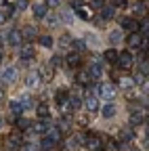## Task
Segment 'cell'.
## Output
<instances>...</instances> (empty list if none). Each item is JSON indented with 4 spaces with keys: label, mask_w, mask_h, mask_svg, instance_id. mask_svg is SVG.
<instances>
[{
    "label": "cell",
    "mask_w": 149,
    "mask_h": 151,
    "mask_svg": "<svg viewBox=\"0 0 149 151\" xmlns=\"http://www.w3.org/2000/svg\"><path fill=\"white\" fill-rule=\"evenodd\" d=\"M118 67H122V69H130L132 67V63H135V59H132V55H130V50H124V52H120L118 55Z\"/></svg>",
    "instance_id": "cell-1"
},
{
    "label": "cell",
    "mask_w": 149,
    "mask_h": 151,
    "mask_svg": "<svg viewBox=\"0 0 149 151\" xmlns=\"http://www.w3.org/2000/svg\"><path fill=\"white\" fill-rule=\"evenodd\" d=\"M6 42H9V46H21V44H23V34H21V29H11V32L6 34Z\"/></svg>",
    "instance_id": "cell-2"
},
{
    "label": "cell",
    "mask_w": 149,
    "mask_h": 151,
    "mask_svg": "<svg viewBox=\"0 0 149 151\" xmlns=\"http://www.w3.org/2000/svg\"><path fill=\"white\" fill-rule=\"evenodd\" d=\"M84 143H86V147H88L90 151H101V147H103V139H101L99 134H88V137L84 139Z\"/></svg>",
    "instance_id": "cell-3"
},
{
    "label": "cell",
    "mask_w": 149,
    "mask_h": 151,
    "mask_svg": "<svg viewBox=\"0 0 149 151\" xmlns=\"http://www.w3.org/2000/svg\"><path fill=\"white\" fill-rule=\"evenodd\" d=\"M99 94L103 99H107V101H111L116 97V86L114 84H99Z\"/></svg>",
    "instance_id": "cell-4"
},
{
    "label": "cell",
    "mask_w": 149,
    "mask_h": 151,
    "mask_svg": "<svg viewBox=\"0 0 149 151\" xmlns=\"http://www.w3.org/2000/svg\"><path fill=\"white\" fill-rule=\"evenodd\" d=\"M141 40H143V38H141L139 32H130L126 44H128V48H141Z\"/></svg>",
    "instance_id": "cell-5"
},
{
    "label": "cell",
    "mask_w": 149,
    "mask_h": 151,
    "mask_svg": "<svg viewBox=\"0 0 149 151\" xmlns=\"http://www.w3.org/2000/svg\"><path fill=\"white\" fill-rule=\"evenodd\" d=\"M6 145H9V149H11V151H19V149H21V145H23V141H21V137H19V134H11V137L6 139Z\"/></svg>",
    "instance_id": "cell-6"
},
{
    "label": "cell",
    "mask_w": 149,
    "mask_h": 151,
    "mask_svg": "<svg viewBox=\"0 0 149 151\" xmlns=\"http://www.w3.org/2000/svg\"><path fill=\"white\" fill-rule=\"evenodd\" d=\"M21 59H23V61H21L23 65L34 59V46H32V44H23V46H21Z\"/></svg>",
    "instance_id": "cell-7"
},
{
    "label": "cell",
    "mask_w": 149,
    "mask_h": 151,
    "mask_svg": "<svg viewBox=\"0 0 149 151\" xmlns=\"http://www.w3.org/2000/svg\"><path fill=\"white\" fill-rule=\"evenodd\" d=\"M46 15H48V6L46 4H42V2L34 4V17L36 19H46Z\"/></svg>",
    "instance_id": "cell-8"
},
{
    "label": "cell",
    "mask_w": 149,
    "mask_h": 151,
    "mask_svg": "<svg viewBox=\"0 0 149 151\" xmlns=\"http://www.w3.org/2000/svg\"><path fill=\"white\" fill-rule=\"evenodd\" d=\"M63 61H65L67 67H71V69L80 67V63H82V59H80V55H78V52H69V55H67V59H63Z\"/></svg>",
    "instance_id": "cell-9"
},
{
    "label": "cell",
    "mask_w": 149,
    "mask_h": 151,
    "mask_svg": "<svg viewBox=\"0 0 149 151\" xmlns=\"http://www.w3.org/2000/svg\"><path fill=\"white\" fill-rule=\"evenodd\" d=\"M2 80H4V84H13L17 80V67H6L2 71Z\"/></svg>",
    "instance_id": "cell-10"
},
{
    "label": "cell",
    "mask_w": 149,
    "mask_h": 151,
    "mask_svg": "<svg viewBox=\"0 0 149 151\" xmlns=\"http://www.w3.org/2000/svg\"><path fill=\"white\" fill-rule=\"evenodd\" d=\"M38 82H40V71H30L27 78H25V86L27 88H36Z\"/></svg>",
    "instance_id": "cell-11"
},
{
    "label": "cell",
    "mask_w": 149,
    "mask_h": 151,
    "mask_svg": "<svg viewBox=\"0 0 149 151\" xmlns=\"http://www.w3.org/2000/svg\"><path fill=\"white\" fill-rule=\"evenodd\" d=\"M88 71H90V78H95V80L101 78V76H103V63L101 61H92V65H90Z\"/></svg>",
    "instance_id": "cell-12"
},
{
    "label": "cell",
    "mask_w": 149,
    "mask_h": 151,
    "mask_svg": "<svg viewBox=\"0 0 149 151\" xmlns=\"http://www.w3.org/2000/svg\"><path fill=\"white\" fill-rule=\"evenodd\" d=\"M132 137H135L132 128H120V132H118L120 143H128V141H132Z\"/></svg>",
    "instance_id": "cell-13"
},
{
    "label": "cell",
    "mask_w": 149,
    "mask_h": 151,
    "mask_svg": "<svg viewBox=\"0 0 149 151\" xmlns=\"http://www.w3.org/2000/svg\"><path fill=\"white\" fill-rule=\"evenodd\" d=\"M84 105H86V109H88L90 113H95V111H99V101H97V97H92V94H88V97H86Z\"/></svg>",
    "instance_id": "cell-14"
},
{
    "label": "cell",
    "mask_w": 149,
    "mask_h": 151,
    "mask_svg": "<svg viewBox=\"0 0 149 151\" xmlns=\"http://www.w3.org/2000/svg\"><path fill=\"white\" fill-rule=\"evenodd\" d=\"M84 139H86V137H82V134H73V137H69L67 147H69V149H78V147L84 143Z\"/></svg>",
    "instance_id": "cell-15"
},
{
    "label": "cell",
    "mask_w": 149,
    "mask_h": 151,
    "mask_svg": "<svg viewBox=\"0 0 149 151\" xmlns=\"http://www.w3.org/2000/svg\"><path fill=\"white\" fill-rule=\"evenodd\" d=\"M101 113H103V118H107V120H109V118H114L116 113H118V107H116L114 103H107V105L101 109Z\"/></svg>",
    "instance_id": "cell-16"
},
{
    "label": "cell",
    "mask_w": 149,
    "mask_h": 151,
    "mask_svg": "<svg viewBox=\"0 0 149 151\" xmlns=\"http://www.w3.org/2000/svg\"><path fill=\"white\" fill-rule=\"evenodd\" d=\"M122 25L128 29V32H139V21H137V19H122Z\"/></svg>",
    "instance_id": "cell-17"
},
{
    "label": "cell",
    "mask_w": 149,
    "mask_h": 151,
    "mask_svg": "<svg viewBox=\"0 0 149 151\" xmlns=\"http://www.w3.org/2000/svg\"><path fill=\"white\" fill-rule=\"evenodd\" d=\"M59 130H61V134L71 130V118H69V116H63V118L59 120Z\"/></svg>",
    "instance_id": "cell-18"
},
{
    "label": "cell",
    "mask_w": 149,
    "mask_h": 151,
    "mask_svg": "<svg viewBox=\"0 0 149 151\" xmlns=\"http://www.w3.org/2000/svg\"><path fill=\"white\" fill-rule=\"evenodd\" d=\"M9 109H11L13 116H21V111H25L23 105H21V101H11L9 103Z\"/></svg>",
    "instance_id": "cell-19"
},
{
    "label": "cell",
    "mask_w": 149,
    "mask_h": 151,
    "mask_svg": "<svg viewBox=\"0 0 149 151\" xmlns=\"http://www.w3.org/2000/svg\"><path fill=\"white\" fill-rule=\"evenodd\" d=\"M53 69H55L53 65H46V67L40 69V76H42V80H44V82H50V80H53V73H55Z\"/></svg>",
    "instance_id": "cell-20"
},
{
    "label": "cell",
    "mask_w": 149,
    "mask_h": 151,
    "mask_svg": "<svg viewBox=\"0 0 149 151\" xmlns=\"http://www.w3.org/2000/svg\"><path fill=\"white\" fill-rule=\"evenodd\" d=\"M36 113H38V118H42V120H46L48 118V105L42 101V103H38V107H36Z\"/></svg>",
    "instance_id": "cell-21"
},
{
    "label": "cell",
    "mask_w": 149,
    "mask_h": 151,
    "mask_svg": "<svg viewBox=\"0 0 149 151\" xmlns=\"http://www.w3.org/2000/svg\"><path fill=\"white\" fill-rule=\"evenodd\" d=\"M103 59H105V61H109V63H116V61H118V52H116L114 48H107V50H105V55H103Z\"/></svg>",
    "instance_id": "cell-22"
},
{
    "label": "cell",
    "mask_w": 149,
    "mask_h": 151,
    "mask_svg": "<svg viewBox=\"0 0 149 151\" xmlns=\"http://www.w3.org/2000/svg\"><path fill=\"white\" fill-rule=\"evenodd\" d=\"M69 103H71V109H73V111H78L80 105H82V101H80L78 94H69Z\"/></svg>",
    "instance_id": "cell-23"
},
{
    "label": "cell",
    "mask_w": 149,
    "mask_h": 151,
    "mask_svg": "<svg viewBox=\"0 0 149 151\" xmlns=\"http://www.w3.org/2000/svg\"><path fill=\"white\" fill-rule=\"evenodd\" d=\"M76 15H78L80 19H84V21H88V19H90V13H88V9H84V6H78V9H76Z\"/></svg>",
    "instance_id": "cell-24"
},
{
    "label": "cell",
    "mask_w": 149,
    "mask_h": 151,
    "mask_svg": "<svg viewBox=\"0 0 149 151\" xmlns=\"http://www.w3.org/2000/svg\"><path fill=\"white\" fill-rule=\"evenodd\" d=\"M120 84H122V88H128V90L135 88V80L132 78H120Z\"/></svg>",
    "instance_id": "cell-25"
},
{
    "label": "cell",
    "mask_w": 149,
    "mask_h": 151,
    "mask_svg": "<svg viewBox=\"0 0 149 151\" xmlns=\"http://www.w3.org/2000/svg\"><path fill=\"white\" fill-rule=\"evenodd\" d=\"M63 101H67V92L65 90H57V94H55V103L61 105Z\"/></svg>",
    "instance_id": "cell-26"
},
{
    "label": "cell",
    "mask_w": 149,
    "mask_h": 151,
    "mask_svg": "<svg viewBox=\"0 0 149 151\" xmlns=\"http://www.w3.org/2000/svg\"><path fill=\"white\" fill-rule=\"evenodd\" d=\"M17 126H19V130H30L32 122H30L27 118H19V120H17Z\"/></svg>",
    "instance_id": "cell-27"
},
{
    "label": "cell",
    "mask_w": 149,
    "mask_h": 151,
    "mask_svg": "<svg viewBox=\"0 0 149 151\" xmlns=\"http://www.w3.org/2000/svg\"><path fill=\"white\" fill-rule=\"evenodd\" d=\"M71 44H73V50H78V52H82V50H86V46H88V44H86L84 40H73Z\"/></svg>",
    "instance_id": "cell-28"
},
{
    "label": "cell",
    "mask_w": 149,
    "mask_h": 151,
    "mask_svg": "<svg viewBox=\"0 0 149 151\" xmlns=\"http://www.w3.org/2000/svg\"><path fill=\"white\" fill-rule=\"evenodd\" d=\"M109 40L114 42V44H118V42L122 40V32H120V29H114V32L109 34Z\"/></svg>",
    "instance_id": "cell-29"
},
{
    "label": "cell",
    "mask_w": 149,
    "mask_h": 151,
    "mask_svg": "<svg viewBox=\"0 0 149 151\" xmlns=\"http://www.w3.org/2000/svg\"><path fill=\"white\" fill-rule=\"evenodd\" d=\"M40 44H42L44 48H53V38H50V36H42V38H40Z\"/></svg>",
    "instance_id": "cell-30"
},
{
    "label": "cell",
    "mask_w": 149,
    "mask_h": 151,
    "mask_svg": "<svg viewBox=\"0 0 149 151\" xmlns=\"http://www.w3.org/2000/svg\"><path fill=\"white\" fill-rule=\"evenodd\" d=\"M88 80H90V71H80L78 73V82L80 84H86Z\"/></svg>",
    "instance_id": "cell-31"
},
{
    "label": "cell",
    "mask_w": 149,
    "mask_h": 151,
    "mask_svg": "<svg viewBox=\"0 0 149 151\" xmlns=\"http://www.w3.org/2000/svg\"><path fill=\"white\" fill-rule=\"evenodd\" d=\"M114 15H116L114 6H107V9H103V13H101V17H103V19H111Z\"/></svg>",
    "instance_id": "cell-32"
},
{
    "label": "cell",
    "mask_w": 149,
    "mask_h": 151,
    "mask_svg": "<svg viewBox=\"0 0 149 151\" xmlns=\"http://www.w3.org/2000/svg\"><path fill=\"white\" fill-rule=\"evenodd\" d=\"M27 6H30L27 0H17V2H15V11H25Z\"/></svg>",
    "instance_id": "cell-33"
},
{
    "label": "cell",
    "mask_w": 149,
    "mask_h": 151,
    "mask_svg": "<svg viewBox=\"0 0 149 151\" xmlns=\"http://www.w3.org/2000/svg\"><path fill=\"white\" fill-rule=\"evenodd\" d=\"M21 34H23V38H34V36H36V27L27 25V27H25V29H23Z\"/></svg>",
    "instance_id": "cell-34"
},
{
    "label": "cell",
    "mask_w": 149,
    "mask_h": 151,
    "mask_svg": "<svg viewBox=\"0 0 149 151\" xmlns=\"http://www.w3.org/2000/svg\"><path fill=\"white\" fill-rule=\"evenodd\" d=\"M105 149H107V151H120V143H118V141H109Z\"/></svg>",
    "instance_id": "cell-35"
},
{
    "label": "cell",
    "mask_w": 149,
    "mask_h": 151,
    "mask_svg": "<svg viewBox=\"0 0 149 151\" xmlns=\"http://www.w3.org/2000/svg\"><path fill=\"white\" fill-rule=\"evenodd\" d=\"M84 42H88L90 46H97V44H99V38H97V36H92V34H88Z\"/></svg>",
    "instance_id": "cell-36"
},
{
    "label": "cell",
    "mask_w": 149,
    "mask_h": 151,
    "mask_svg": "<svg viewBox=\"0 0 149 151\" xmlns=\"http://www.w3.org/2000/svg\"><path fill=\"white\" fill-rule=\"evenodd\" d=\"M61 63H63V59H61L59 55H57V57H53V59H50V65H53V67H61Z\"/></svg>",
    "instance_id": "cell-37"
},
{
    "label": "cell",
    "mask_w": 149,
    "mask_h": 151,
    "mask_svg": "<svg viewBox=\"0 0 149 151\" xmlns=\"http://www.w3.org/2000/svg\"><path fill=\"white\" fill-rule=\"evenodd\" d=\"M141 86H143V94H149V76H145V80L141 82Z\"/></svg>",
    "instance_id": "cell-38"
},
{
    "label": "cell",
    "mask_w": 149,
    "mask_h": 151,
    "mask_svg": "<svg viewBox=\"0 0 149 151\" xmlns=\"http://www.w3.org/2000/svg\"><path fill=\"white\" fill-rule=\"evenodd\" d=\"M59 42H61L59 46H69V42H71V38H69L67 34H63V36H61V40H59Z\"/></svg>",
    "instance_id": "cell-39"
},
{
    "label": "cell",
    "mask_w": 149,
    "mask_h": 151,
    "mask_svg": "<svg viewBox=\"0 0 149 151\" xmlns=\"http://www.w3.org/2000/svg\"><path fill=\"white\" fill-rule=\"evenodd\" d=\"M21 105H23V109L32 107V99H30V97H25V94H23V97H21Z\"/></svg>",
    "instance_id": "cell-40"
},
{
    "label": "cell",
    "mask_w": 149,
    "mask_h": 151,
    "mask_svg": "<svg viewBox=\"0 0 149 151\" xmlns=\"http://www.w3.org/2000/svg\"><path fill=\"white\" fill-rule=\"evenodd\" d=\"M135 13H137V15H145V13H147V6H145V4H137V6H135Z\"/></svg>",
    "instance_id": "cell-41"
},
{
    "label": "cell",
    "mask_w": 149,
    "mask_h": 151,
    "mask_svg": "<svg viewBox=\"0 0 149 151\" xmlns=\"http://www.w3.org/2000/svg\"><path fill=\"white\" fill-rule=\"evenodd\" d=\"M59 4H61V0H46V6H50V9H59Z\"/></svg>",
    "instance_id": "cell-42"
},
{
    "label": "cell",
    "mask_w": 149,
    "mask_h": 151,
    "mask_svg": "<svg viewBox=\"0 0 149 151\" xmlns=\"http://www.w3.org/2000/svg\"><path fill=\"white\" fill-rule=\"evenodd\" d=\"M103 4H105V0H92V2H90L92 9H103Z\"/></svg>",
    "instance_id": "cell-43"
},
{
    "label": "cell",
    "mask_w": 149,
    "mask_h": 151,
    "mask_svg": "<svg viewBox=\"0 0 149 151\" xmlns=\"http://www.w3.org/2000/svg\"><path fill=\"white\" fill-rule=\"evenodd\" d=\"M139 25L143 27L145 34H149V17H145V19H143V23H139Z\"/></svg>",
    "instance_id": "cell-44"
},
{
    "label": "cell",
    "mask_w": 149,
    "mask_h": 151,
    "mask_svg": "<svg viewBox=\"0 0 149 151\" xmlns=\"http://www.w3.org/2000/svg\"><path fill=\"white\" fill-rule=\"evenodd\" d=\"M78 126L86 128V126H88V118H86V116H80V118H78Z\"/></svg>",
    "instance_id": "cell-45"
},
{
    "label": "cell",
    "mask_w": 149,
    "mask_h": 151,
    "mask_svg": "<svg viewBox=\"0 0 149 151\" xmlns=\"http://www.w3.org/2000/svg\"><path fill=\"white\" fill-rule=\"evenodd\" d=\"M57 21H59V17H57V15H50V17H48V25H50V27L57 25Z\"/></svg>",
    "instance_id": "cell-46"
},
{
    "label": "cell",
    "mask_w": 149,
    "mask_h": 151,
    "mask_svg": "<svg viewBox=\"0 0 149 151\" xmlns=\"http://www.w3.org/2000/svg\"><path fill=\"white\" fill-rule=\"evenodd\" d=\"M13 13H15V6H11V4H9V6L4 9V15H6V19H9V17H13Z\"/></svg>",
    "instance_id": "cell-47"
},
{
    "label": "cell",
    "mask_w": 149,
    "mask_h": 151,
    "mask_svg": "<svg viewBox=\"0 0 149 151\" xmlns=\"http://www.w3.org/2000/svg\"><path fill=\"white\" fill-rule=\"evenodd\" d=\"M25 151H38V147H36L34 143H25V147H23Z\"/></svg>",
    "instance_id": "cell-48"
},
{
    "label": "cell",
    "mask_w": 149,
    "mask_h": 151,
    "mask_svg": "<svg viewBox=\"0 0 149 151\" xmlns=\"http://www.w3.org/2000/svg\"><path fill=\"white\" fill-rule=\"evenodd\" d=\"M69 4H71V9H78V6H82V0H69Z\"/></svg>",
    "instance_id": "cell-49"
},
{
    "label": "cell",
    "mask_w": 149,
    "mask_h": 151,
    "mask_svg": "<svg viewBox=\"0 0 149 151\" xmlns=\"http://www.w3.org/2000/svg\"><path fill=\"white\" fill-rule=\"evenodd\" d=\"M132 122L137 124V122H143V116L141 113H132Z\"/></svg>",
    "instance_id": "cell-50"
},
{
    "label": "cell",
    "mask_w": 149,
    "mask_h": 151,
    "mask_svg": "<svg viewBox=\"0 0 149 151\" xmlns=\"http://www.w3.org/2000/svg\"><path fill=\"white\" fill-rule=\"evenodd\" d=\"M6 21V15H4V9H0V25Z\"/></svg>",
    "instance_id": "cell-51"
},
{
    "label": "cell",
    "mask_w": 149,
    "mask_h": 151,
    "mask_svg": "<svg viewBox=\"0 0 149 151\" xmlns=\"http://www.w3.org/2000/svg\"><path fill=\"white\" fill-rule=\"evenodd\" d=\"M116 4L118 6H126V0H116Z\"/></svg>",
    "instance_id": "cell-52"
},
{
    "label": "cell",
    "mask_w": 149,
    "mask_h": 151,
    "mask_svg": "<svg viewBox=\"0 0 149 151\" xmlns=\"http://www.w3.org/2000/svg\"><path fill=\"white\" fill-rule=\"evenodd\" d=\"M147 134H149V124H147Z\"/></svg>",
    "instance_id": "cell-53"
},
{
    "label": "cell",
    "mask_w": 149,
    "mask_h": 151,
    "mask_svg": "<svg viewBox=\"0 0 149 151\" xmlns=\"http://www.w3.org/2000/svg\"><path fill=\"white\" fill-rule=\"evenodd\" d=\"M130 151H139V149H130Z\"/></svg>",
    "instance_id": "cell-54"
},
{
    "label": "cell",
    "mask_w": 149,
    "mask_h": 151,
    "mask_svg": "<svg viewBox=\"0 0 149 151\" xmlns=\"http://www.w3.org/2000/svg\"><path fill=\"white\" fill-rule=\"evenodd\" d=\"M147 124H149V116H147Z\"/></svg>",
    "instance_id": "cell-55"
},
{
    "label": "cell",
    "mask_w": 149,
    "mask_h": 151,
    "mask_svg": "<svg viewBox=\"0 0 149 151\" xmlns=\"http://www.w3.org/2000/svg\"><path fill=\"white\" fill-rule=\"evenodd\" d=\"M0 97H2V90H0Z\"/></svg>",
    "instance_id": "cell-56"
},
{
    "label": "cell",
    "mask_w": 149,
    "mask_h": 151,
    "mask_svg": "<svg viewBox=\"0 0 149 151\" xmlns=\"http://www.w3.org/2000/svg\"><path fill=\"white\" fill-rule=\"evenodd\" d=\"M0 126H2V120H0Z\"/></svg>",
    "instance_id": "cell-57"
}]
</instances>
